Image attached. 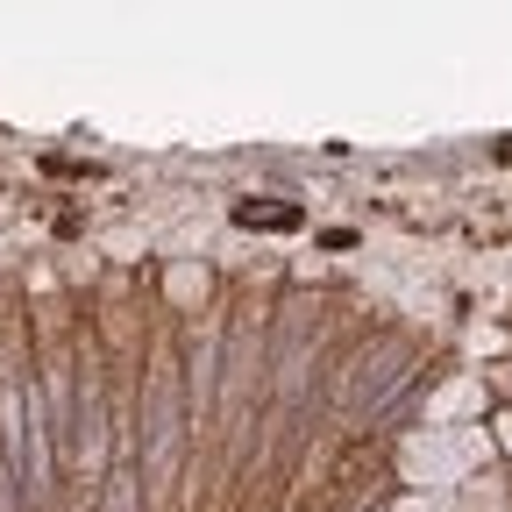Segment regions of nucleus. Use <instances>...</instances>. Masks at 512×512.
I'll return each mask as SVG.
<instances>
[{"mask_svg": "<svg viewBox=\"0 0 512 512\" xmlns=\"http://www.w3.org/2000/svg\"><path fill=\"white\" fill-rule=\"evenodd\" d=\"M498 434H505V441H512V406H505V413H498Z\"/></svg>", "mask_w": 512, "mask_h": 512, "instance_id": "obj_1", "label": "nucleus"}]
</instances>
